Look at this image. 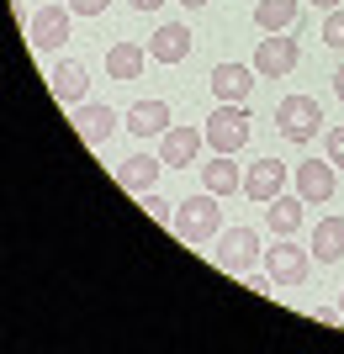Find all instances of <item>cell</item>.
I'll use <instances>...</instances> for the list:
<instances>
[{
    "instance_id": "cell-20",
    "label": "cell",
    "mask_w": 344,
    "mask_h": 354,
    "mask_svg": "<svg viewBox=\"0 0 344 354\" xmlns=\"http://www.w3.org/2000/svg\"><path fill=\"white\" fill-rule=\"evenodd\" d=\"M48 80H53V95H59L64 106H75L80 95H85V85H90V80H85V64H80V59H59Z\"/></svg>"
},
{
    "instance_id": "cell-3",
    "label": "cell",
    "mask_w": 344,
    "mask_h": 354,
    "mask_svg": "<svg viewBox=\"0 0 344 354\" xmlns=\"http://www.w3.org/2000/svg\"><path fill=\"white\" fill-rule=\"evenodd\" d=\"M275 127H281L286 143H307V138L323 133V106H318L313 95H286V101L275 106Z\"/></svg>"
},
{
    "instance_id": "cell-19",
    "label": "cell",
    "mask_w": 344,
    "mask_h": 354,
    "mask_svg": "<svg viewBox=\"0 0 344 354\" xmlns=\"http://www.w3.org/2000/svg\"><path fill=\"white\" fill-rule=\"evenodd\" d=\"M313 259L318 265H339L344 259V217H323L313 227Z\"/></svg>"
},
{
    "instance_id": "cell-14",
    "label": "cell",
    "mask_w": 344,
    "mask_h": 354,
    "mask_svg": "<svg viewBox=\"0 0 344 354\" xmlns=\"http://www.w3.org/2000/svg\"><path fill=\"white\" fill-rule=\"evenodd\" d=\"M122 127L133 138H165L170 133V106L165 101H138L127 117H122Z\"/></svg>"
},
{
    "instance_id": "cell-11",
    "label": "cell",
    "mask_w": 344,
    "mask_h": 354,
    "mask_svg": "<svg viewBox=\"0 0 344 354\" xmlns=\"http://www.w3.org/2000/svg\"><path fill=\"white\" fill-rule=\"evenodd\" d=\"M69 6H43L32 16V48H64L69 43Z\"/></svg>"
},
{
    "instance_id": "cell-28",
    "label": "cell",
    "mask_w": 344,
    "mask_h": 354,
    "mask_svg": "<svg viewBox=\"0 0 344 354\" xmlns=\"http://www.w3.org/2000/svg\"><path fill=\"white\" fill-rule=\"evenodd\" d=\"M334 95H339V101H344V64H339V69H334Z\"/></svg>"
},
{
    "instance_id": "cell-23",
    "label": "cell",
    "mask_w": 344,
    "mask_h": 354,
    "mask_svg": "<svg viewBox=\"0 0 344 354\" xmlns=\"http://www.w3.org/2000/svg\"><path fill=\"white\" fill-rule=\"evenodd\" d=\"M143 212H149L154 222H165V227H170V222H175V212H170V201H159V196H143Z\"/></svg>"
},
{
    "instance_id": "cell-4",
    "label": "cell",
    "mask_w": 344,
    "mask_h": 354,
    "mask_svg": "<svg viewBox=\"0 0 344 354\" xmlns=\"http://www.w3.org/2000/svg\"><path fill=\"white\" fill-rule=\"evenodd\" d=\"M265 275L275 286H302L307 275H313V254L281 238V243H270V249H265Z\"/></svg>"
},
{
    "instance_id": "cell-6",
    "label": "cell",
    "mask_w": 344,
    "mask_h": 354,
    "mask_svg": "<svg viewBox=\"0 0 344 354\" xmlns=\"http://www.w3.org/2000/svg\"><path fill=\"white\" fill-rule=\"evenodd\" d=\"M286 180H291V169H286L281 159H255L249 164V169H244V196H249V201H275V196L286 191Z\"/></svg>"
},
{
    "instance_id": "cell-2",
    "label": "cell",
    "mask_w": 344,
    "mask_h": 354,
    "mask_svg": "<svg viewBox=\"0 0 344 354\" xmlns=\"http://www.w3.org/2000/svg\"><path fill=\"white\" fill-rule=\"evenodd\" d=\"M249 111H244V101H217V111L207 117V148L212 153H239L244 143H249Z\"/></svg>"
},
{
    "instance_id": "cell-7",
    "label": "cell",
    "mask_w": 344,
    "mask_h": 354,
    "mask_svg": "<svg viewBox=\"0 0 344 354\" xmlns=\"http://www.w3.org/2000/svg\"><path fill=\"white\" fill-rule=\"evenodd\" d=\"M217 259H223L233 275H244V270L260 259V233L255 227H223V233H217Z\"/></svg>"
},
{
    "instance_id": "cell-17",
    "label": "cell",
    "mask_w": 344,
    "mask_h": 354,
    "mask_svg": "<svg viewBox=\"0 0 344 354\" xmlns=\"http://www.w3.org/2000/svg\"><path fill=\"white\" fill-rule=\"evenodd\" d=\"M201 191H212V196L244 191V175H239V164H233V153H212V164H201Z\"/></svg>"
},
{
    "instance_id": "cell-22",
    "label": "cell",
    "mask_w": 344,
    "mask_h": 354,
    "mask_svg": "<svg viewBox=\"0 0 344 354\" xmlns=\"http://www.w3.org/2000/svg\"><path fill=\"white\" fill-rule=\"evenodd\" d=\"M323 43H329V48H344V11H339V6L323 16Z\"/></svg>"
},
{
    "instance_id": "cell-5",
    "label": "cell",
    "mask_w": 344,
    "mask_h": 354,
    "mask_svg": "<svg viewBox=\"0 0 344 354\" xmlns=\"http://www.w3.org/2000/svg\"><path fill=\"white\" fill-rule=\"evenodd\" d=\"M297 59H302V48H297V37H286V32H265L260 48H255L260 80H281V74H291V69H297Z\"/></svg>"
},
{
    "instance_id": "cell-21",
    "label": "cell",
    "mask_w": 344,
    "mask_h": 354,
    "mask_svg": "<svg viewBox=\"0 0 344 354\" xmlns=\"http://www.w3.org/2000/svg\"><path fill=\"white\" fill-rule=\"evenodd\" d=\"M302 0H255V27L260 32H286L297 21Z\"/></svg>"
},
{
    "instance_id": "cell-31",
    "label": "cell",
    "mask_w": 344,
    "mask_h": 354,
    "mask_svg": "<svg viewBox=\"0 0 344 354\" xmlns=\"http://www.w3.org/2000/svg\"><path fill=\"white\" fill-rule=\"evenodd\" d=\"M339 317H344V291H339Z\"/></svg>"
},
{
    "instance_id": "cell-9",
    "label": "cell",
    "mask_w": 344,
    "mask_h": 354,
    "mask_svg": "<svg viewBox=\"0 0 344 354\" xmlns=\"http://www.w3.org/2000/svg\"><path fill=\"white\" fill-rule=\"evenodd\" d=\"M159 175H165V159H159V153H133V159L117 164V185L133 191V196H149Z\"/></svg>"
},
{
    "instance_id": "cell-12",
    "label": "cell",
    "mask_w": 344,
    "mask_h": 354,
    "mask_svg": "<svg viewBox=\"0 0 344 354\" xmlns=\"http://www.w3.org/2000/svg\"><path fill=\"white\" fill-rule=\"evenodd\" d=\"M201 143H207V133H201V127H170L165 138H159V159H165V169L170 164H191L196 153H201Z\"/></svg>"
},
{
    "instance_id": "cell-25",
    "label": "cell",
    "mask_w": 344,
    "mask_h": 354,
    "mask_svg": "<svg viewBox=\"0 0 344 354\" xmlns=\"http://www.w3.org/2000/svg\"><path fill=\"white\" fill-rule=\"evenodd\" d=\"M329 159H334V169L344 164V127H334V133H329Z\"/></svg>"
},
{
    "instance_id": "cell-15",
    "label": "cell",
    "mask_w": 344,
    "mask_h": 354,
    "mask_svg": "<svg viewBox=\"0 0 344 354\" xmlns=\"http://www.w3.org/2000/svg\"><path fill=\"white\" fill-rule=\"evenodd\" d=\"M143 64H149V48H138V43H111L106 48V74H111L117 85H133L138 74H143Z\"/></svg>"
},
{
    "instance_id": "cell-27",
    "label": "cell",
    "mask_w": 344,
    "mask_h": 354,
    "mask_svg": "<svg viewBox=\"0 0 344 354\" xmlns=\"http://www.w3.org/2000/svg\"><path fill=\"white\" fill-rule=\"evenodd\" d=\"M127 6H133V11H159L165 0H127Z\"/></svg>"
},
{
    "instance_id": "cell-10",
    "label": "cell",
    "mask_w": 344,
    "mask_h": 354,
    "mask_svg": "<svg viewBox=\"0 0 344 354\" xmlns=\"http://www.w3.org/2000/svg\"><path fill=\"white\" fill-rule=\"evenodd\" d=\"M255 80H260L255 64H217V69H212V95H217V101H249Z\"/></svg>"
},
{
    "instance_id": "cell-30",
    "label": "cell",
    "mask_w": 344,
    "mask_h": 354,
    "mask_svg": "<svg viewBox=\"0 0 344 354\" xmlns=\"http://www.w3.org/2000/svg\"><path fill=\"white\" fill-rule=\"evenodd\" d=\"M313 6H323V11H334V6H339V0H313Z\"/></svg>"
},
{
    "instance_id": "cell-26",
    "label": "cell",
    "mask_w": 344,
    "mask_h": 354,
    "mask_svg": "<svg viewBox=\"0 0 344 354\" xmlns=\"http://www.w3.org/2000/svg\"><path fill=\"white\" fill-rule=\"evenodd\" d=\"M313 323H329L334 328V323H344V317H339V307H313Z\"/></svg>"
},
{
    "instance_id": "cell-1",
    "label": "cell",
    "mask_w": 344,
    "mask_h": 354,
    "mask_svg": "<svg viewBox=\"0 0 344 354\" xmlns=\"http://www.w3.org/2000/svg\"><path fill=\"white\" fill-rule=\"evenodd\" d=\"M217 201H223V196H212V191L185 196V201L175 207L170 233L185 238V243H207V238H217V233H223V207H217Z\"/></svg>"
},
{
    "instance_id": "cell-13",
    "label": "cell",
    "mask_w": 344,
    "mask_h": 354,
    "mask_svg": "<svg viewBox=\"0 0 344 354\" xmlns=\"http://www.w3.org/2000/svg\"><path fill=\"white\" fill-rule=\"evenodd\" d=\"M117 122H122V117H117V111H111V106L90 101V106H80V111H75V133L85 138L90 148H96V143H106V138L117 133Z\"/></svg>"
},
{
    "instance_id": "cell-16",
    "label": "cell",
    "mask_w": 344,
    "mask_h": 354,
    "mask_svg": "<svg viewBox=\"0 0 344 354\" xmlns=\"http://www.w3.org/2000/svg\"><path fill=\"white\" fill-rule=\"evenodd\" d=\"M191 53V27H180V21H170V27H159L149 37V59L154 64H180Z\"/></svg>"
},
{
    "instance_id": "cell-18",
    "label": "cell",
    "mask_w": 344,
    "mask_h": 354,
    "mask_svg": "<svg viewBox=\"0 0 344 354\" xmlns=\"http://www.w3.org/2000/svg\"><path fill=\"white\" fill-rule=\"evenodd\" d=\"M302 207H307L302 196H275V201H265V227L275 238H291L302 227Z\"/></svg>"
},
{
    "instance_id": "cell-29",
    "label": "cell",
    "mask_w": 344,
    "mask_h": 354,
    "mask_svg": "<svg viewBox=\"0 0 344 354\" xmlns=\"http://www.w3.org/2000/svg\"><path fill=\"white\" fill-rule=\"evenodd\" d=\"M180 6H191V11H201V6H207V0H180Z\"/></svg>"
},
{
    "instance_id": "cell-24",
    "label": "cell",
    "mask_w": 344,
    "mask_h": 354,
    "mask_svg": "<svg viewBox=\"0 0 344 354\" xmlns=\"http://www.w3.org/2000/svg\"><path fill=\"white\" fill-rule=\"evenodd\" d=\"M64 6H69L75 16H101L106 6H111V0H64Z\"/></svg>"
},
{
    "instance_id": "cell-8",
    "label": "cell",
    "mask_w": 344,
    "mask_h": 354,
    "mask_svg": "<svg viewBox=\"0 0 344 354\" xmlns=\"http://www.w3.org/2000/svg\"><path fill=\"white\" fill-rule=\"evenodd\" d=\"M291 180H297V196L307 207H323L334 196V159H302L291 169Z\"/></svg>"
}]
</instances>
